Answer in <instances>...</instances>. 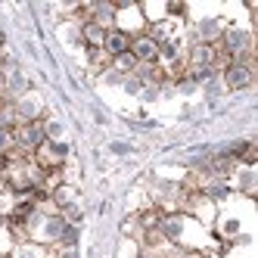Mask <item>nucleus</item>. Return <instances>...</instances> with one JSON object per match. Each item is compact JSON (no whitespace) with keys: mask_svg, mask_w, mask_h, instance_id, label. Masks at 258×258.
Wrapping results in <instances>:
<instances>
[{"mask_svg":"<svg viewBox=\"0 0 258 258\" xmlns=\"http://www.w3.org/2000/svg\"><path fill=\"white\" fill-rule=\"evenodd\" d=\"M66 159H69V143H62V140H47V143H41L38 150L31 153V162L38 165L41 171H56V168H62Z\"/></svg>","mask_w":258,"mask_h":258,"instance_id":"1","label":"nucleus"},{"mask_svg":"<svg viewBox=\"0 0 258 258\" xmlns=\"http://www.w3.org/2000/svg\"><path fill=\"white\" fill-rule=\"evenodd\" d=\"M66 218L59 212H50L41 218V224L31 230V239H38V246H59V239L66 233Z\"/></svg>","mask_w":258,"mask_h":258,"instance_id":"2","label":"nucleus"},{"mask_svg":"<svg viewBox=\"0 0 258 258\" xmlns=\"http://www.w3.org/2000/svg\"><path fill=\"white\" fill-rule=\"evenodd\" d=\"M255 84V66L249 62H230L221 72V87L224 90H246Z\"/></svg>","mask_w":258,"mask_h":258,"instance_id":"3","label":"nucleus"},{"mask_svg":"<svg viewBox=\"0 0 258 258\" xmlns=\"http://www.w3.org/2000/svg\"><path fill=\"white\" fill-rule=\"evenodd\" d=\"M13 140L19 150L25 153H34L41 143H47V134H44V121H28V124H16L13 127Z\"/></svg>","mask_w":258,"mask_h":258,"instance_id":"4","label":"nucleus"},{"mask_svg":"<svg viewBox=\"0 0 258 258\" xmlns=\"http://www.w3.org/2000/svg\"><path fill=\"white\" fill-rule=\"evenodd\" d=\"M44 118H47V109H44V100L38 94H25L16 100V124L44 121Z\"/></svg>","mask_w":258,"mask_h":258,"instance_id":"5","label":"nucleus"},{"mask_svg":"<svg viewBox=\"0 0 258 258\" xmlns=\"http://www.w3.org/2000/svg\"><path fill=\"white\" fill-rule=\"evenodd\" d=\"M224 28L227 25L221 22V19H202L190 31V44H209V47H215L221 41V34H224Z\"/></svg>","mask_w":258,"mask_h":258,"instance_id":"6","label":"nucleus"},{"mask_svg":"<svg viewBox=\"0 0 258 258\" xmlns=\"http://www.w3.org/2000/svg\"><path fill=\"white\" fill-rule=\"evenodd\" d=\"M131 56L137 59V62H159V44L150 38V34H137V38H131Z\"/></svg>","mask_w":258,"mask_h":258,"instance_id":"7","label":"nucleus"},{"mask_svg":"<svg viewBox=\"0 0 258 258\" xmlns=\"http://www.w3.org/2000/svg\"><path fill=\"white\" fill-rule=\"evenodd\" d=\"M127 50H131V34H124L118 28H109L106 38H103V53L106 56L115 59V56H121V53H127Z\"/></svg>","mask_w":258,"mask_h":258,"instance_id":"8","label":"nucleus"},{"mask_svg":"<svg viewBox=\"0 0 258 258\" xmlns=\"http://www.w3.org/2000/svg\"><path fill=\"white\" fill-rule=\"evenodd\" d=\"M199 193L206 196L209 202H215V206H218V202H224V199L230 196V183H227V180L206 177V180H202V187H199Z\"/></svg>","mask_w":258,"mask_h":258,"instance_id":"9","label":"nucleus"},{"mask_svg":"<svg viewBox=\"0 0 258 258\" xmlns=\"http://www.w3.org/2000/svg\"><path fill=\"white\" fill-rule=\"evenodd\" d=\"M233 177H236V190L252 199V196H255V187H258V174H255V168H243V165H236Z\"/></svg>","mask_w":258,"mask_h":258,"instance_id":"10","label":"nucleus"},{"mask_svg":"<svg viewBox=\"0 0 258 258\" xmlns=\"http://www.w3.org/2000/svg\"><path fill=\"white\" fill-rule=\"evenodd\" d=\"M134 66H137V59L131 56V53H121V56H115L112 59V66H109V69H112V72H118V75H131V72H134Z\"/></svg>","mask_w":258,"mask_h":258,"instance_id":"11","label":"nucleus"},{"mask_svg":"<svg viewBox=\"0 0 258 258\" xmlns=\"http://www.w3.org/2000/svg\"><path fill=\"white\" fill-rule=\"evenodd\" d=\"M13 258H50V255L44 252V246L25 243V246H19V249H16V255H13Z\"/></svg>","mask_w":258,"mask_h":258,"instance_id":"12","label":"nucleus"},{"mask_svg":"<svg viewBox=\"0 0 258 258\" xmlns=\"http://www.w3.org/2000/svg\"><path fill=\"white\" fill-rule=\"evenodd\" d=\"M13 146H16V140H13V127H0V156H7Z\"/></svg>","mask_w":258,"mask_h":258,"instance_id":"13","label":"nucleus"},{"mask_svg":"<svg viewBox=\"0 0 258 258\" xmlns=\"http://www.w3.org/2000/svg\"><path fill=\"white\" fill-rule=\"evenodd\" d=\"M121 87L127 90V94H140V90H143V84H140V81H137L134 75H127V78L121 81Z\"/></svg>","mask_w":258,"mask_h":258,"instance_id":"14","label":"nucleus"},{"mask_svg":"<svg viewBox=\"0 0 258 258\" xmlns=\"http://www.w3.org/2000/svg\"><path fill=\"white\" fill-rule=\"evenodd\" d=\"M165 16H187V7L183 4H168L165 7Z\"/></svg>","mask_w":258,"mask_h":258,"instance_id":"15","label":"nucleus"},{"mask_svg":"<svg viewBox=\"0 0 258 258\" xmlns=\"http://www.w3.org/2000/svg\"><path fill=\"white\" fill-rule=\"evenodd\" d=\"M236 230H239V221H224V227H221L224 236H236Z\"/></svg>","mask_w":258,"mask_h":258,"instance_id":"16","label":"nucleus"},{"mask_svg":"<svg viewBox=\"0 0 258 258\" xmlns=\"http://www.w3.org/2000/svg\"><path fill=\"white\" fill-rule=\"evenodd\" d=\"M109 150H112V153H131V146H127V143H112V146H109Z\"/></svg>","mask_w":258,"mask_h":258,"instance_id":"17","label":"nucleus"}]
</instances>
